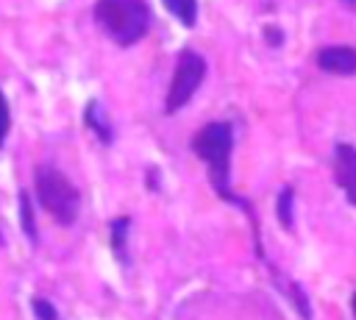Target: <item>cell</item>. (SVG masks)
Returning a JSON list of instances; mask_svg holds the SVG:
<instances>
[{
    "mask_svg": "<svg viewBox=\"0 0 356 320\" xmlns=\"http://www.w3.org/2000/svg\"><path fill=\"white\" fill-rule=\"evenodd\" d=\"M192 150L209 164V178L211 186L220 192L225 200H236L228 186L231 175V150H234V134L228 122H209L192 136Z\"/></svg>",
    "mask_w": 356,
    "mask_h": 320,
    "instance_id": "cell-1",
    "label": "cell"
},
{
    "mask_svg": "<svg viewBox=\"0 0 356 320\" xmlns=\"http://www.w3.org/2000/svg\"><path fill=\"white\" fill-rule=\"evenodd\" d=\"M95 19L117 45H136L150 25V8L145 0H97Z\"/></svg>",
    "mask_w": 356,
    "mask_h": 320,
    "instance_id": "cell-2",
    "label": "cell"
},
{
    "mask_svg": "<svg viewBox=\"0 0 356 320\" xmlns=\"http://www.w3.org/2000/svg\"><path fill=\"white\" fill-rule=\"evenodd\" d=\"M36 198L50 211V217L61 225H72L78 217V189L70 184L64 173L56 167H39L36 170Z\"/></svg>",
    "mask_w": 356,
    "mask_h": 320,
    "instance_id": "cell-3",
    "label": "cell"
},
{
    "mask_svg": "<svg viewBox=\"0 0 356 320\" xmlns=\"http://www.w3.org/2000/svg\"><path fill=\"white\" fill-rule=\"evenodd\" d=\"M203 75H206L203 56L195 53V50H184L178 56V64H175V72H172V81H170V89H167V97H164V111L172 114L181 106H186L189 97L197 92Z\"/></svg>",
    "mask_w": 356,
    "mask_h": 320,
    "instance_id": "cell-4",
    "label": "cell"
},
{
    "mask_svg": "<svg viewBox=\"0 0 356 320\" xmlns=\"http://www.w3.org/2000/svg\"><path fill=\"white\" fill-rule=\"evenodd\" d=\"M334 175L348 200L356 206V147L353 145H337L334 153Z\"/></svg>",
    "mask_w": 356,
    "mask_h": 320,
    "instance_id": "cell-5",
    "label": "cell"
},
{
    "mask_svg": "<svg viewBox=\"0 0 356 320\" xmlns=\"http://www.w3.org/2000/svg\"><path fill=\"white\" fill-rule=\"evenodd\" d=\"M317 67L334 75H353L356 72V50L348 45H331L317 53Z\"/></svg>",
    "mask_w": 356,
    "mask_h": 320,
    "instance_id": "cell-6",
    "label": "cell"
},
{
    "mask_svg": "<svg viewBox=\"0 0 356 320\" xmlns=\"http://www.w3.org/2000/svg\"><path fill=\"white\" fill-rule=\"evenodd\" d=\"M164 6H167V11L175 14V19L184 22V25L192 28V25L197 22V0H164Z\"/></svg>",
    "mask_w": 356,
    "mask_h": 320,
    "instance_id": "cell-7",
    "label": "cell"
},
{
    "mask_svg": "<svg viewBox=\"0 0 356 320\" xmlns=\"http://www.w3.org/2000/svg\"><path fill=\"white\" fill-rule=\"evenodd\" d=\"M292 200H295L292 186H284L278 195V203H275V211H278V220L284 228H292Z\"/></svg>",
    "mask_w": 356,
    "mask_h": 320,
    "instance_id": "cell-8",
    "label": "cell"
},
{
    "mask_svg": "<svg viewBox=\"0 0 356 320\" xmlns=\"http://www.w3.org/2000/svg\"><path fill=\"white\" fill-rule=\"evenodd\" d=\"M125 231H128V217L111 223V248L120 262H125Z\"/></svg>",
    "mask_w": 356,
    "mask_h": 320,
    "instance_id": "cell-9",
    "label": "cell"
},
{
    "mask_svg": "<svg viewBox=\"0 0 356 320\" xmlns=\"http://www.w3.org/2000/svg\"><path fill=\"white\" fill-rule=\"evenodd\" d=\"M19 220H22V231L28 234V239L36 242V223H33V211H31L28 192H19Z\"/></svg>",
    "mask_w": 356,
    "mask_h": 320,
    "instance_id": "cell-10",
    "label": "cell"
},
{
    "mask_svg": "<svg viewBox=\"0 0 356 320\" xmlns=\"http://www.w3.org/2000/svg\"><path fill=\"white\" fill-rule=\"evenodd\" d=\"M86 122L92 125V131H95V134H100V139H103V142H111V131H108V125L103 122V117H100V120L95 117V103L86 109Z\"/></svg>",
    "mask_w": 356,
    "mask_h": 320,
    "instance_id": "cell-11",
    "label": "cell"
},
{
    "mask_svg": "<svg viewBox=\"0 0 356 320\" xmlns=\"http://www.w3.org/2000/svg\"><path fill=\"white\" fill-rule=\"evenodd\" d=\"M31 309H33L36 320H58L56 309H53V306H50L44 298H33V301H31Z\"/></svg>",
    "mask_w": 356,
    "mask_h": 320,
    "instance_id": "cell-12",
    "label": "cell"
},
{
    "mask_svg": "<svg viewBox=\"0 0 356 320\" xmlns=\"http://www.w3.org/2000/svg\"><path fill=\"white\" fill-rule=\"evenodd\" d=\"M8 128H11V114H8V100H6V95L0 92V145L6 142V136H8Z\"/></svg>",
    "mask_w": 356,
    "mask_h": 320,
    "instance_id": "cell-13",
    "label": "cell"
},
{
    "mask_svg": "<svg viewBox=\"0 0 356 320\" xmlns=\"http://www.w3.org/2000/svg\"><path fill=\"white\" fill-rule=\"evenodd\" d=\"M264 33H267V42H270V45H281V31H278V28L267 25V28H264Z\"/></svg>",
    "mask_w": 356,
    "mask_h": 320,
    "instance_id": "cell-14",
    "label": "cell"
},
{
    "mask_svg": "<svg viewBox=\"0 0 356 320\" xmlns=\"http://www.w3.org/2000/svg\"><path fill=\"white\" fill-rule=\"evenodd\" d=\"M342 3H345L348 8H356V0H342Z\"/></svg>",
    "mask_w": 356,
    "mask_h": 320,
    "instance_id": "cell-15",
    "label": "cell"
},
{
    "mask_svg": "<svg viewBox=\"0 0 356 320\" xmlns=\"http://www.w3.org/2000/svg\"><path fill=\"white\" fill-rule=\"evenodd\" d=\"M350 306H353V317H356V292H353V298H350Z\"/></svg>",
    "mask_w": 356,
    "mask_h": 320,
    "instance_id": "cell-16",
    "label": "cell"
}]
</instances>
